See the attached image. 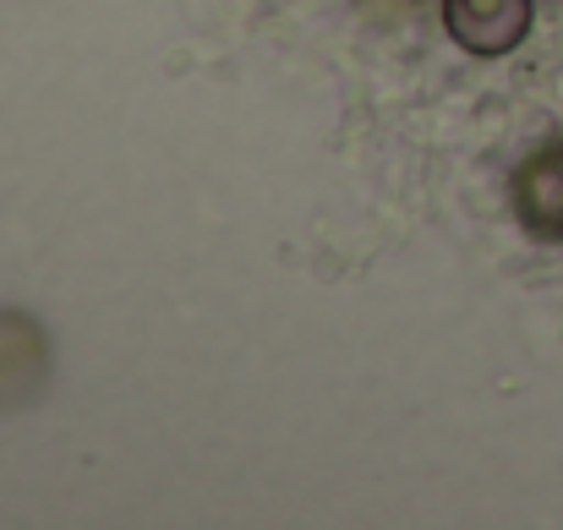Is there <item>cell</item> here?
I'll return each mask as SVG.
<instances>
[{"label": "cell", "mask_w": 563, "mask_h": 530, "mask_svg": "<svg viewBox=\"0 0 563 530\" xmlns=\"http://www.w3.org/2000/svg\"><path fill=\"white\" fill-rule=\"evenodd\" d=\"M515 213L526 224V235L563 246V143L531 154L515 176Z\"/></svg>", "instance_id": "cell-3"}, {"label": "cell", "mask_w": 563, "mask_h": 530, "mask_svg": "<svg viewBox=\"0 0 563 530\" xmlns=\"http://www.w3.org/2000/svg\"><path fill=\"white\" fill-rule=\"evenodd\" d=\"M49 388V340L27 312L0 307V410H22Z\"/></svg>", "instance_id": "cell-1"}, {"label": "cell", "mask_w": 563, "mask_h": 530, "mask_svg": "<svg viewBox=\"0 0 563 530\" xmlns=\"http://www.w3.org/2000/svg\"><path fill=\"white\" fill-rule=\"evenodd\" d=\"M443 27L471 55H509L531 33V0H443Z\"/></svg>", "instance_id": "cell-2"}]
</instances>
